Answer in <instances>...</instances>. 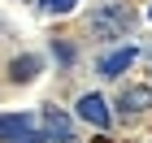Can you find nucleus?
<instances>
[{
	"label": "nucleus",
	"mask_w": 152,
	"mask_h": 143,
	"mask_svg": "<svg viewBox=\"0 0 152 143\" xmlns=\"http://www.w3.org/2000/svg\"><path fill=\"white\" fill-rule=\"evenodd\" d=\"M39 74V57H18V61H9V78L13 83H31Z\"/></svg>",
	"instance_id": "nucleus-7"
},
{
	"label": "nucleus",
	"mask_w": 152,
	"mask_h": 143,
	"mask_svg": "<svg viewBox=\"0 0 152 143\" xmlns=\"http://www.w3.org/2000/svg\"><path fill=\"white\" fill-rule=\"evenodd\" d=\"M135 61H139V48H117V52H109V57L100 61V74H104V78H113V74L130 70Z\"/></svg>",
	"instance_id": "nucleus-5"
},
{
	"label": "nucleus",
	"mask_w": 152,
	"mask_h": 143,
	"mask_svg": "<svg viewBox=\"0 0 152 143\" xmlns=\"http://www.w3.org/2000/svg\"><path fill=\"white\" fill-rule=\"evenodd\" d=\"M117 108L122 113H148L152 108V87H126L122 100H117Z\"/></svg>",
	"instance_id": "nucleus-6"
},
{
	"label": "nucleus",
	"mask_w": 152,
	"mask_h": 143,
	"mask_svg": "<svg viewBox=\"0 0 152 143\" xmlns=\"http://www.w3.org/2000/svg\"><path fill=\"white\" fill-rule=\"evenodd\" d=\"M148 17H152V9H148Z\"/></svg>",
	"instance_id": "nucleus-10"
},
{
	"label": "nucleus",
	"mask_w": 152,
	"mask_h": 143,
	"mask_svg": "<svg viewBox=\"0 0 152 143\" xmlns=\"http://www.w3.org/2000/svg\"><path fill=\"white\" fill-rule=\"evenodd\" d=\"M52 57H57L61 65H70V61H74V52H70V44H61V39H57V44H52Z\"/></svg>",
	"instance_id": "nucleus-9"
},
{
	"label": "nucleus",
	"mask_w": 152,
	"mask_h": 143,
	"mask_svg": "<svg viewBox=\"0 0 152 143\" xmlns=\"http://www.w3.org/2000/svg\"><path fill=\"white\" fill-rule=\"evenodd\" d=\"M0 143H44L26 113H0Z\"/></svg>",
	"instance_id": "nucleus-2"
},
{
	"label": "nucleus",
	"mask_w": 152,
	"mask_h": 143,
	"mask_svg": "<svg viewBox=\"0 0 152 143\" xmlns=\"http://www.w3.org/2000/svg\"><path fill=\"white\" fill-rule=\"evenodd\" d=\"M130 26H135V9H126V4H100L91 13V35H100V39L126 35Z\"/></svg>",
	"instance_id": "nucleus-1"
},
{
	"label": "nucleus",
	"mask_w": 152,
	"mask_h": 143,
	"mask_svg": "<svg viewBox=\"0 0 152 143\" xmlns=\"http://www.w3.org/2000/svg\"><path fill=\"white\" fill-rule=\"evenodd\" d=\"M39 4H44L48 13H70L74 4H78V0H39Z\"/></svg>",
	"instance_id": "nucleus-8"
},
{
	"label": "nucleus",
	"mask_w": 152,
	"mask_h": 143,
	"mask_svg": "<svg viewBox=\"0 0 152 143\" xmlns=\"http://www.w3.org/2000/svg\"><path fill=\"white\" fill-rule=\"evenodd\" d=\"M39 121H44V143H74V117L57 104H44L39 108Z\"/></svg>",
	"instance_id": "nucleus-3"
},
{
	"label": "nucleus",
	"mask_w": 152,
	"mask_h": 143,
	"mask_svg": "<svg viewBox=\"0 0 152 143\" xmlns=\"http://www.w3.org/2000/svg\"><path fill=\"white\" fill-rule=\"evenodd\" d=\"M78 117L83 121H91V126H96V130H104V126H109V121H113V108H109L104 104V95H83V100H78Z\"/></svg>",
	"instance_id": "nucleus-4"
}]
</instances>
